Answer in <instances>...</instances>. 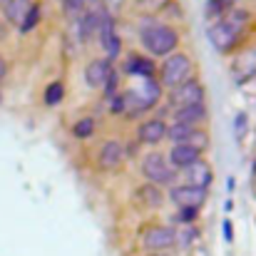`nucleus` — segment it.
<instances>
[{"mask_svg": "<svg viewBox=\"0 0 256 256\" xmlns=\"http://www.w3.org/2000/svg\"><path fill=\"white\" fill-rule=\"evenodd\" d=\"M157 75H160V85L174 90V87L184 85L186 80L194 78V65H192L189 55L174 52V55H167V58H164L162 68L157 70Z\"/></svg>", "mask_w": 256, "mask_h": 256, "instance_id": "obj_3", "label": "nucleus"}, {"mask_svg": "<svg viewBox=\"0 0 256 256\" xmlns=\"http://www.w3.org/2000/svg\"><path fill=\"white\" fill-rule=\"evenodd\" d=\"M124 72L130 78H140V80H152L157 75V65L152 58L147 55H130L124 60Z\"/></svg>", "mask_w": 256, "mask_h": 256, "instance_id": "obj_12", "label": "nucleus"}, {"mask_svg": "<svg viewBox=\"0 0 256 256\" xmlns=\"http://www.w3.org/2000/svg\"><path fill=\"white\" fill-rule=\"evenodd\" d=\"M246 22H249V12L246 10H232L224 20H216L209 28V42L219 52H232L239 45Z\"/></svg>", "mask_w": 256, "mask_h": 256, "instance_id": "obj_1", "label": "nucleus"}, {"mask_svg": "<svg viewBox=\"0 0 256 256\" xmlns=\"http://www.w3.org/2000/svg\"><path fill=\"white\" fill-rule=\"evenodd\" d=\"M137 199L144 204V206H150V209H157V206H162V202H164V192L160 189V186H154V184H144V186H140L137 189Z\"/></svg>", "mask_w": 256, "mask_h": 256, "instance_id": "obj_17", "label": "nucleus"}, {"mask_svg": "<svg viewBox=\"0 0 256 256\" xmlns=\"http://www.w3.org/2000/svg\"><path fill=\"white\" fill-rule=\"evenodd\" d=\"M5 72H8V65H5V60H2V55H0V82L5 80Z\"/></svg>", "mask_w": 256, "mask_h": 256, "instance_id": "obj_28", "label": "nucleus"}, {"mask_svg": "<svg viewBox=\"0 0 256 256\" xmlns=\"http://www.w3.org/2000/svg\"><path fill=\"white\" fill-rule=\"evenodd\" d=\"M110 72H112V65H110L107 58L90 60L87 68H85V82L90 87H94V90H100V87H104L107 78H110Z\"/></svg>", "mask_w": 256, "mask_h": 256, "instance_id": "obj_13", "label": "nucleus"}, {"mask_svg": "<svg viewBox=\"0 0 256 256\" xmlns=\"http://www.w3.org/2000/svg\"><path fill=\"white\" fill-rule=\"evenodd\" d=\"M102 90H104V97H107V100H112V97L117 94V90H120V72H117V70L110 72V78H107V82H104Z\"/></svg>", "mask_w": 256, "mask_h": 256, "instance_id": "obj_25", "label": "nucleus"}, {"mask_svg": "<svg viewBox=\"0 0 256 256\" xmlns=\"http://www.w3.org/2000/svg\"><path fill=\"white\" fill-rule=\"evenodd\" d=\"M182 179H184V184H189V186L206 189V186L212 184V179H214V172L209 167V162L199 160V162L189 164L186 170H182Z\"/></svg>", "mask_w": 256, "mask_h": 256, "instance_id": "obj_11", "label": "nucleus"}, {"mask_svg": "<svg viewBox=\"0 0 256 256\" xmlns=\"http://www.w3.org/2000/svg\"><path fill=\"white\" fill-rule=\"evenodd\" d=\"M204 94H206L204 85L192 78V80H186L184 85L170 90L167 102H170L172 110H182V107H192V104H204Z\"/></svg>", "mask_w": 256, "mask_h": 256, "instance_id": "obj_5", "label": "nucleus"}, {"mask_svg": "<svg viewBox=\"0 0 256 256\" xmlns=\"http://www.w3.org/2000/svg\"><path fill=\"white\" fill-rule=\"evenodd\" d=\"M140 40L144 45V50L154 58H167L172 52H176V45H179V32L164 25V22H150L142 28L140 32Z\"/></svg>", "mask_w": 256, "mask_h": 256, "instance_id": "obj_2", "label": "nucleus"}, {"mask_svg": "<svg viewBox=\"0 0 256 256\" xmlns=\"http://www.w3.org/2000/svg\"><path fill=\"white\" fill-rule=\"evenodd\" d=\"M170 202L176 209H202L206 202V189H196L189 184H176L170 189Z\"/></svg>", "mask_w": 256, "mask_h": 256, "instance_id": "obj_6", "label": "nucleus"}, {"mask_svg": "<svg viewBox=\"0 0 256 256\" xmlns=\"http://www.w3.org/2000/svg\"><path fill=\"white\" fill-rule=\"evenodd\" d=\"M196 132V127H189V124H179V122H174L172 127H167V137H170L174 144H186L189 142V137Z\"/></svg>", "mask_w": 256, "mask_h": 256, "instance_id": "obj_20", "label": "nucleus"}, {"mask_svg": "<svg viewBox=\"0 0 256 256\" xmlns=\"http://www.w3.org/2000/svg\"><path fill=\"white\" fill-rule=\"evenodd\" d=\"M32 8V0H5L2 2V10H5V18L15 25H20V20L25 18V12Z\"/></svg>", "mask_w": 256, "mask_h": 256, "instance_id": "obj_18", "label": "nucleus"}, {"mask_svg": "<svg viewBox=\"0 0 256 256\" xmlns=\"http://www.w3.org/2000/svg\"><path fill=\"white\" fill-rule=\"evenodd\" d=\"M124 162V147L120 140H107L102 147H100V154H97V167L102 172H117Z\"/></svg>", "mask_w": 256, "mask_h": 256, "instance_id": "obj_9", "label": "nucleus"}, {"mask_svg": "<svg viewBox=\"0 0 256 256\" xmlns=\"http://www.w3.org/2000/svg\"><path fill=\"white\" fill-rule=\"evenodd\" d=\"M162 140H167V124L162 117H152V120H144L137 130V142L140 144H160Z\"/></svg>", "mask_w": 256, "mask_h": 256, "instance_id": "obj_10", "label": "nucleus"}, {"mask_svg": "<svg viewBox=\"0 0 256 256\" xmlns=\"http://www.w3.org/2000/svg\"><path fill=\"white\" fill-rule=\"evenodd\" d=\"M174 244H176V232L172 226L154 224V226H147L144 234H142V246L147 252H164Z\"/></svg>", "mask_w": 256, "mask_h": 256, "instance_id": "obj_7", "label": "nucleus"}, {"mask_svg": "<svg viewBox=\"0 0 256 256\" xmlns=\"http://www.w3.org/2000/svg\"><path fill=\"white\" fill-rule=\"evenodd\" d=\"M167 154H170L167 160H170V164L174 170H186L189 164H194V162L202 160V152L194 150V147H189V144H172V150Z\"/></svg>", "mask_w": 256, "mask_h": 256, "instance_id": "obj_14", "label": "nucleus"}, {"mask_svg": "<svg viewBox=\"0 0 256 256\" xmlns=\"http://www.w3.org/2000/svg\"><path fill=\"white\" fill-rule=\"evenodd\" d=\"M196 216H199V209H179L174 214V222L176 224H192V222H196Z\"/></svg>", "mask_w": 256, "mask_h": 256, "instance_id": "obj_26", "label": "nucleus"}, {"mask_svg": "<svg viewBox=\"0 0 256 256\" xmlns=\"http://www.w3.org/2000/svg\"><path fill=\"white\" fill-rule=\"evenodd\" d=\"M100 42H102V50L107 55V60H114L122 50V42H120V35H117V28H114V20L112 15H107L102 10V20H100Z\"/></svg>", "mask_w": 256, "mask_h": 256, "instance_id": "obj_8", "label": "nucleus"}, {"mask_svg": "<svg viewBox=\"0 0 256 256\" xmlns=\"http://www.w3.org/2000/svg\"><path fill=\"white\" fill-rule=\"evenodd\" d=\"M62 97H65V85H62L60 80L52 82V85H48V90H45V104L55 107V104L62 102Z\"/></svg>", "mask_w": 256, "mask_h": 256, "instance_id": "obj_23", "label": "nucleus"}, {"mask_svg": "<svg viewBox=\"0 0 256 256\" xmlns=\"http://www.w3.org/2000/svg\"><path fill=\"white\" fill-rule=\"evenodd\" d=\"M142 174L150 184L154 186H164V184H172L174 176H176V170L170 164V160L162 154V152H150L144 160H142Z\"/></svg>", "mask_w": 256, "mask_h": 256, "instance_id": "obj_4", "label": "nucleus"}, {"mask_svg": "<svg viewBox=\"0 0 256 256\" xmlns=\"http://www.w3.org/2000/svg\"><path fill=\"white\" fill-rule=\"evenodd\" d=\"M85 8V0H62V12L68 18H80Z\"/></svg>", "mask_w": 256, "mask_h": 256, "instance_id": "obj_24", "label": "nucleus"}, {"mask_svg": "<svg viewBox=\"0 0 256 256\" xmlns=\"http://www.w3.org/2000/svg\"><path fill=\"white\" fill-rule=\"evenodd\" d=\"M224 239L232 242V222H224Z\"/></svg>", "mask_w": 256, "mask_h": 256, "instance_id": "obj_27", "label": "nucleus"}, {"mask_svg": "<svg viewBox=\"0 0 256 256\" xmlns=\"http://www.w3.org/2000/svg\"><path fill=\"white\" fill-rule=\"evenodd\" d=\"M94 120L92 117H82V120H78L75 124H72V137L75 140H90L92 134H94Z\"/></svg>", "mask_w": 256, "mask_h": 256, "instance_id": "obj_22", "label": "nucleus"}, {"mask_svg": "<svg viewBox=\"0 0 256 256\" xmlns=\"http://www.w3.org/2000/svg\"><path fill=\"white\" fill-rule=\"evenodd\" d=\"M40 20H42V10H40V5L38 2H32V8L25 12V18L20 20V32L25 35V32H30V30H35L38 25H40Z\"/></svg>", "mask_w": 256, "mask_h": 256, "instance_id": "obj_21", "label": "nucleus"}, {"mask_svg": "<svg viewBox=\"0 0 256 256\" xmlns=\"http://www.w3.org/2000/svg\"><path fill=\"white\" fill-rule=\"evenodd\" d=\"M100 20H102V10H87V12H82L78 18V22H80V40L82 42L92 40L100 32Z\"/></svg>", "mask_w": 256, "mask_h": 256, "instance_id": "obj_16", "label": "nucleus"}, {"mask_svg": "<svg viewBox=\"0 0 256 256\" xmlns=\"http://www.w3.org/2000/svg\"><path fill=\"white\" fill-rule=\"evenodd\" d=\"M234 2L236 0H206V15L216 18V20H224L234 10Z\"/></svg>", "mask_w": 256, "mask_h": 256, "instance_id": "obj_19", "label": "nucleus"}, {"mask_svg": "<svg viewBox=\"0 0 256 256\" xmlns=\"http://www.w3.org/2000/svg\"><path fill=\"white\" fill-rule=\"evenodd\" d=\"M206 117H209L206 104H192V107L174 110V122H179V124H189V127H199L202 122H206Z\"/></svg>", "mask_w": 256, "mask_h": 256, "instance_id": "obj_15", "label": "nucleus"}]
</instances>
